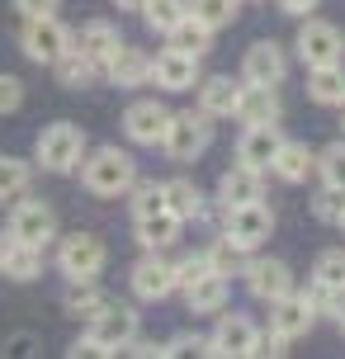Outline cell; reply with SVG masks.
Here are the masks:
<instances>
[{
    "mask_svg": "<svg viewBox=\"0 0 345 359\" xmlns=\"http://www.w3.org/2000/svg\"><path fill=\"white\" fill-rule=\"evenodd\" d=\"M133 180H137V161H133L128 151H119V147H100L90 161L81 165V184H86L95 198L128 194V184H133Z\"/></svg>",
    "mask_w": 345,
    "mask_h": 359,
    "instance_id": "6da1fadb",
    "label": "cell"
},
{
    "mask_svg": "<svg viewBox=\"0 0 345 359\" xmlns=\"http://www.w3.org/2000/svg\"><path fill=\"white\" fill-rule=\"evenodd\" d=\"M34 156L43 170H53V175H72L76 165L86 161V133L76 123H48L38 133L34 142Z\"/></svg>",
    "mask_w": 345,
    "mask_h": 359,
    "instance_id": "7a4b0ae2",
    "label": "cell"
},
{
    "mask_svg": "<svg viewBox=\"0 0 345 359\" xmlns=\"http://www.w3.org/2000/svg\"><path fill=\"white\" fill-rule=\"evenodd\" d=\"M208 142H213V123H208V114H170V123H165V137H161V147H165V156L170 161H199L203 151H208Z\"/></svg>",
    "mask_w": 345,
    "mask_h": 359,
    "instance_id": "3957f363",
    "label": "cell"
},
{
    "mask_svg": "<svg viewBox=\"0 0 345 359\" xmlns=\"http://www.w3.org/2000/svg\"><path fill=\"white\" fill-rule=\"evenodd\" d=\"M19 43H24V53L34 57V62H48V67H53L62 53H72L76 34H72V29H67L57 15H34V19H24V34H19Z\"/></svg>",
    "mask_w": 345,
    "mask_h": 359,
    "instance_id": "277c9868",
    "label": "cell"
},
{
    "mask_svg": "<svg viewBox=\"0 0 345 359\" xmlns=\"http://www.w3.org/2000/svg\"><path fill=\"white\" fill-rule=\"evenodd\" d=\"M104 260H109V251H104V241L95 232H72V236H62V246H57V269L67 279H95L104 269Z\"/></svg>",
    "mask_w": 345,
    "mask_h": 359,
    "instance_id": "5b68a950",
    "label": "cell"
},
{
    "mask_svg": "<svg viewBox=\"0 0 345 359\" xmlns=\"http://www.w3.org/2000/svg\"><path fill=\"white\" fill-rule=\"evenodd\" d=\"M133 336H137V312L123 303H109L104 312L90 317V341L100 345V355H119Z\"/></svg>",
    "mask_w": 345,
    "mask_h": 359,
    "instance_id": "8992f818",
    "label": "cell"
},
{
    "mask_svg": "<svg viewBox=\"0 0 345 359\" xmlns=\"http://www.w3.org/2000/svg\"><path fill=\"white\" fill-rule=\"evenodd\" d=\"M10 236L24 241V246H48L57 236V213L43 198H24V203H15V213H10Z\"/></svg>",
    "mask_w": 345,
    "mask_h": 359,
    "instance_id": "52a82bcc",
    "label": "cell"
},
{
    "mask_svg": "<svg viewBox=\"0 0 345 359\" xmlns=\"http://www.w3.org/2000/svg\"><path fill=\"white\" fill-rule=\"evenodd\" d=\"M345 53V38L336 24L327 19H308L303 29H298V57L308 62V67H327V62H341Z\"/></svg>",
    "mask_w": 345,
    "mask_h": 359,
    "instance_id": "ba28073f",
    "label": "cell"
},
{
    "mask_svg": "<svg viewBox=\"0 0 345 359\" xmlns=\"http://www.w3.org/2000/svg\"><path fill=\"white\" fill-rule=\"evenodd\" d=\"M270 232H274V213L260 198L255 203H241V208H227V236H232L241 251H255Z\"/></svg>",
    "mask_w": 345,
    "mask_h": 359,
    "instance_id": "9c48e42d",
    "label": "cell"
},
{
    "mask_svg": "<svg viewBox=\"0 0 345 359\" xmlns=\"http://www.w3.org/2000/svg\"><path fill=\"white\" fill-rule=\"evenodd\" d=\"M289 72V62H284V48L270 43V38H260L246 48V62H241V76L251 81V86H279Z\"/></svg>",
    "mask_w": 345,
    "mask_h": 359,
    "instance_id": "30bf717a",
    "label": "cell"
},
{
    "mask_svg": "<svg viewBox=\"0 0 345 359\" xmlns=\"http://www.w3.org/2000/svg\"><path fill=\"white\" fill-rule=\"evenodd\" d=\"M165 123H170V109L156 104V100H137V104H128L123 114V128H128V137L133 142H142V147H156L165 137Z\"/></svg>",
    "mask_w": 345,
    "mask_h": 359,
    "instance_id": "8fae6325",
    "label": "cell"
},
{
    "mask_svg": "<svg viewBox=\"0 0 345 359\" xmlns=\"http://www.w3.org/2000/svg\"><path fill=\"white\" fill-rule=\"evenodd\" d=\"M251 350H255V322L241 312H227L203 345V355H251Z\"/></svg>",
    "mask_w": 345,
    "mask_h": 359,
    "instance_id": "7c38bea8",
    "label": "cell"
},
{
    "mask_svg": "<svg viewBox=\"0 0 345 359\" xmlns=\"http://www.w3.org/2000/svg\"><path fill=\"white\" fill-rule=\"evenodd\" d=\"M232 114L241 118V123L251 128V123H279V114H284V104H279V95H274V86H246L236 90V104Z\"/></svg>",
    "mask_w": 345,
    "mask_h": 359,
    "instance_id": "4fadbf2b",
    "label": "cell"
},
{
    "mask_svg": "<svg viewBox=\"0 0 345 359\" xmlns=\"http://www.w3.org/2000/svg\"><path fill=\"white\" fill-rule=\"evenodd\" d=\"M151 81L161 90H194L199 86V57L165 48L161 57H151Z\"/></svg>",
    "mask_w": 345,
    "mask_h": 359,
    "instance_id": "5bb4252c",
    "label": "cell"
},
{
    "mask_svg": "<svg viewBox=\"0 0 345 359\" xmlns=\"http://www.w3.org/2000/svg\"><path fill=\"white\" fill-rule=\"evenodd\" d=\"M104 76H109L119 90L147 86V81H151V57H147L142 48H128V43H119V48H114V57L104 62Z\"/></svg>",
    "mask_w": 345,
    "mask_h": 359,
    "instance_id": "9a60e30c",
    "label": "cell"
},
{
    "mask_svg": "<svg viewBox=\"0 0 345 359\" xmlns=\"http://www.w3.org/2000/svg\"><path fill=\"white\" fill-rule=\"evenodd\" d=\"M312 322H317V307L308 303V293L303 298H293V293H284V298H274V312H270V331H279V336H308Z\"/></svg>",
    "mask_w": 345,
    "mask_h": 359,
    "instance_id": "2e32d148",
    "label": "cell"
},
{
    "mask_svg": "<svg viewBox=\"0 0 345 359\" xmlns=\"http://www.w3.org/2000/svg\"><path fill=\"white\" fill-rule=\"evenodd\" d=\"M279 123H251L241 133V142H236V161L241 165H255V170H265L274 161V151H279Z\"/></svg>",
    "mask_w": 345,
    "mask_h": 359,
    "instance_id": "e0dca14e",
    "label": "cell"
},
{
    "mask_svg": "<svg viewBox=\"0 0 345 359\" xmlns=\"http://www.w3.org/2000/svg\"><path fill=\"white\" fill-rule=\"evenodd\" d=\"M241 274H246L251 293H255V298H265V303H274V298L293 293V274H289V265H284V260H251Z\"/></svg>",
    "mask_w": 345,
    "mask_h": 359,
    "instance_id": "ac0fdd59",
    "label": "cell"
},
{
    "mask_svg": "<svg viewBox=\"0 0 345 359\" xmlns=\"http://www.w3.org/2000/svg\"><path fill=\"white\" fill-rule=\"evenodd\" d=\"M265 194V180L255 165H232L227 175L218 180V198L222 208H241V203H255V198Z\"/></svg>",
    "mask_w": 345,
    "mask_h": 359,
    "instance_id": "d6986e66",
    "label": "cell"
},
{
    "mask_svg": "<svg viewBox=\"0 0 345 359\" xmlns=\"http://www.w3.org/2000/svg\"><path fill=\"white\" fill-rule=\"evenodd\" d=\"M170 288H175V274H170V265H165L156 251L133 265V293H137V298L156 303V298H165V293H170Z\"/></svg>",
    "mask_w": 345,
    "mask_h": 359,
    "instance_id": "ffe728a7",
    "label": "cell"
},
{
    "mask_svg": "<svg viewBox=\"0 0 345 359\" xmlns=\"http://www.w3.org/2000/svg\"><path fill=\"white\" fill-rule=\"evenodd\" d=\"M119 43H123V38H119V29H114L109 19H90V24L76 34V53H86L95 67L104 72V62L114 57V48H119Z\"/></svg>",
    "mask_w": 345,
    "mask_h": 359,
    "instance_id": "44dd1931",
    "label": "cell"
},
{
    "mask_svg": "<svg viewBox=\"0 0 345 359\" xmlns=\"http://www.w3.org/2000/svg\"><path fill=\"white\" fill-rule=\"evenodd\" d=\"M137 241H142L147 251H165V246H175V241H180V217L170 213V208L137 217Z\"/></svg>",
    "mask_w": 345,
    "mask_h": 359,
    "instance_id": "7402d4cb",
    "label": "cell"
},
{
    "mask_svg": "<svg viewBox=\"0 0 345 359\" xmlns=\"http://www.w3.org/2000/svg\"><path fill=\"white\" fill-rule=\"evenodd\" d=\"M312 165H317V156L308 151V142H279L270 170H274L279 180H289V184H303V180L312 175Z\"/></svg>",
    "mask_w": 345,
    "mask_h": 359,
    "instance_id": "603a6c76",
    "label": "cell"
},
{
    "mask_svg": "<svg viewBox=\"0 0 345 359\" xmlns=\"http://www.w3.org/2000/svg\"><path fill=\"white\" fill-rule=\"evenodd\" d=\"M184 303H189V312H222V303H227V274H203V279H194V284L184 288Z\"/></svg>",
    "mask_w": 345,
    "mask_h": 359,
    "instance_id": "cb8c5ba5",
    "label": "cell"
},
{
    "mask_svg": "<svg viewBox=\"0 0 345 359\" xmlns=\"http://www.w3.org/2000/svg\"><path fill=\"white\" fill-rule=\"evenodd\" d=\"M236 90L241 86H236L232 76H208V81L199 86V109L208 114V118H227L232 104H236Z\"/></svg>",
    "mask_w": 345,
    "mask_h": 359,
    "instance_id": "d4e9b609",
    "label": "cell"
},
{
    "mask_svg": "<svg viewBox=\"0 0 345 359\" xmlns=\"http://www.w3.org/2000/svg\"><path fill=\"white\" fill-rule=\"evenodd\" d=\"M308 95L317 104H341L345 100V67L341 62H327V67H308Z\"/></svg>",
    "mask_w": 345,
    "mask_h": 359,
    "instance_id": "484cf974",
    "label": "cell"
},
{
    "mask_svg": "<svg viewBox=\"0 0 345 359\" xmlns=\"http://www.w3.org/2000/svg\"><path fill=\"white\" fill-rule=\"evenodd\" d=\"M161 194H165V208L180 217V222H189V217L203 213V194H199V184H194V180H165Z\"/></svg>",
    "mask_w": 345,
    "mask_h": 359,
    "instance_id": "4316f807",
    "label": "cell"
},
{
    "mask_svg": "<svg viewBox=\"0 0 345 359\" xmlns=\"http://www.w3.org/2000/svg\"><path fill=\"white\" fill-rule=\"evenodd\" d=\"M62 307H67L72 317H86V322H90L95 312H104V307H109V298L95 288V279H72V288H67Z\"/></svg>",
    "mask_w": 345,
    "mask_h": 359,
    "instance_id": "83f0119b",
    "label": "cell"
},
{
    "mask_svg": "<svg viewBox=\"0 0 345 359\" xmlns=\"http://www.w3.org/2000/svg\"><path fill=\"white\" fill-rule=\"evenodd\" d=\"M170 48H175V53H189V57H203L208 53V38H213V29H208V24H199V19L194 15H184L180 24H175V29H170Z\"/></svg>",
    "mask_w": 345,
    "mask_h": 359,
    "instance_id": "f1b7e54d",
    "label": "cell"
},
{
    "mask_svg": "<svg viewBox=\"0 0 345 359\" xmlns=\"http://www.w3.org/2000/svg\"><path fill=\"white\" fill-rule=\"evenodd\" d=\"M0 274H10V279H19V284L38 279V274H43V246H24V241H15L10 255H5V265H0Z\"/></svg>",
    "mask_w": 345,
    "mask_h": 359,
    "instance_id": "f546056e",
    "label": "cell"
},
{
    "mask_svg": "<svg viewBox=\"0 0 345 359\" xmlns=\"http://www.w3.org/2000/svg\"><path fill=\"white\" fill-rule=\"evenodd\" d=\"M57 67V81H62V86H72V90H81V86H90L95 76H100V67H95L90 57L86 53H76V43H72V53H62L53 62Z\"/></svg>",
    "mask_w": 345,
    "mask_h": 359,
    "instance_id": "4dcf8cb0",
    "label": "cell"
},
{
    "mask_svg": "<svg viewBox=\"0 0 345 359\" xmlns=\"http://www.w3.org/2000/svg\"><path fill=\"white\" fill-rule=\"evenodd\" d=\"M34 184V165L19 161V156H0V203L5 198H24Z\"/></svg>",
    "mask_w": 345,
    "mask_h": 359,
    "instance_id": "1f68e13d",
    "label": "cell"
},
{
    "mask_svg": "<svg viewBox=\"0 0 345 359\" xmlns=\"http://www.w3.org/2000/svg\"><path fill=\"white\" fill-rule=\"evenodd\" d=\"M184 15H189L184 0H142V19H147V29H156V34H170Z\"/></svg>",
    "mask_w": 345,
    "mask_h": 359,
    "instance_id": "d6a6232c",
    "label": "cell"
},
{
    "mask_svg": "<svg viewBox=\"0 0 345 359\" xmlns=\"http://www.w3.org/2000/svg\"><path fill=\"white\" fill-rule=\"evenodd\" d=\"M203 255H208V269H213V274H236V269H246V251H241L227 232H222Z\"/></svg>",
    "mask_w": 345,
    "mask_h": 359,
    "instance_id": "836d02e7",
    "label": "cell"
},
{
    "mask_svg": "<svg viewBox=\"0 0 345 359\" xmlns=\"http://www.w3.org/2000/svg\"><path fill=\"white\" fill-rule=\"evenodd\" d=\"M236 5H241V0H194L189 15L199 19V24H208V29H227L236 19Z\"/></svg>",
    "mask_w": 345,
    "mask_h": 359,
    "instance_id": "e575fe53",
    "label": "cell"
},
{
    "mask_svg": "<svg viewBox=\"0 0 345 359\" xmlns=\"http://www.w3.org/2000/svg\"><path fill=\"white\" fill-rule=\"evenodd\" d=\"M312 284L322 288H345V251H322L312 265Z\"/></svg>",
    "mask_w": 345,
    "mask_h": 359,
    "instance_id": "d590c367",
    "label": "cell"
},
{
    "mask_svg": "<svg viewBox=\"0 0 345 359\" xmlns=\"http://www.w3.org/2000/svg\"><path fill=\"white\" fill-rule=\"evenodd\" d=\"M128 189H133V217H147V213H161L165 208V194L156 180H133Z\"/></svg>",
    "mask_w": 345,
    "mask_h": 359,
    "instance_id": "8d00e7d4",
    "label": "cell"
},
{
    "mask_svg": "<svg viewBox=\"0 0 345 359\" xmlns=\"http://www.w3.org/2000/svg\"><path fill=\"white\" fill-rule=\"evenodd\" d=\"M317 170L331 189H345V142H331L322 156H317Z\"/></svg>",
    "mask_w": 345,
    "mask_h": 359,
    "instance_id": "74e56055",
    "label": "cell"
},
{
    "mask_svg": "<svg viewBox=\"0 0 345 359\" xmlns=\"http://www.w3.org/2000/svg\"><path fill=\"white\" fill-rule=\"evenodd\" d=\"M170 274H175V288H189L194 279L208 274V255H184L180 265H170Z\"/></svg>",
    "mask_w": 345,
    "mask_h": 359,
    "instance_id": "f35d334b",
    "label": "cell"
},
{
    "mask_svg": "<svg viewBox=\"0 0 345 359\" xmlns=\"http://www.w3.org/2000/svg\"><path fill=\"white\" fill-rule=\"evenodd\" d=\"M19 104H24V81L0 72V114H15Z\"/></svg>",
    "mask_w": 345,
    "mask_h": 359,
    "instance_id": "ab89813d",
    "label": "cell"
},
{
    "mask_svg": "<svg viewBox=\"0 0 345 359\" xmlns=\"http://www.w3.org/2000/svg\"><path fill=\"white\" fill-rule=\"evenodd\" d=\"M341 198H345V189H322V194L312 198V213L322 217V222H336V213H341Z\"/></svg>",
    "mask_w": 345,
    "mask_h": 359,
    "instance_id": "60d3db41",
    "label": "cell"
},
{
    "mask_svg": "<svg viewBox=\"0 0 345 359\" xmlns=\"http://www.w3.org/2000/svg\"><path fill=\"white\" fill-rule=\"evenodd\" d=\"M251 355H289V336H279V331L260 336V331H255V350Z\"/></svg>",
    "mask_w": 345,
    "mask_h": 359,
    "instance_id": "b9f144b4",
    "label": "cell"
},
{
    "mask_svg": "<svg viewBox=\"0 0 345 359\" xmlns=\"http://www.w3.org/2000/svg\"><path fill=\"white\" fill-rule=\"evenodd\" d=\"M15 10L24 19H34V15H57L62 10V0H15Z\"/></svg>",
    "mask_w": 345,
    "mask_h": 359,
    "instance_id": "7bdbcfd3",
    "label": "cell"
},
{
    "mask_svg": "<svg viewBox=\"0 0 345 359\" xmlns=\"http://www.w3.org/2000/svg\"><path fill=\"white\" fill-rule=\"evenodd\" d=\"M279 10L284 15H308V10H317V0H279Z\"/></svg>",
    "mask_w": 345,
    "mask_h": 359,
    "instance_id": "ee69618b",
    "label": "cell"
},
{
    "mask_svg": "<svg viewBox=\"0 0 345 359\" xmlns=\"http://www.w3.org/2000/svg\"><path fill=\"white\" fill-rule=\"evenodd\" d=\"M10 350H15V355H29V350H34V341H29V336H19V341H10Z\"/></svg>",
    "mask_w": 345,
    "mask_h": 359,
    "instance_id": "f6af8a7d",
    "label": "cell"
},
{
    "mask_svg": "<svg viewBox=\"0 0 345 359\" xmlns=\"http://www.w3.org/2000/svg\"><path fill=\"white\" fill-rule=\"evenodd\" d=\"M10 246H15V236H5V232H0V265H5V255H10Z\"/></svg>",
    "mask_w": 345,
    "mask_h": 359,
    "instance_id": "bcb514c9",
    "label": "cell"
},
{
    "mask_svg": "<svg viewBox=\"0 0 345 359\" xmlns=\"http://www.w3.org/2000/svg\"><path fill=\"white\" fill-rule=\"evenodd\" d=\"M119 10H142V0H114Z\"/></svg>",
    "mask_w": 345,
    "mask_h": 359,
    "instance_id": "7dc6e473",
    "label": "cell"
},
{
    "mask_svg": "<svg viewBox=\"0 0 345 359\" xmlns=\"http://www.w3.org/2000/svg\"><path fill=\"white\" fill-rule=\"evenodd\" d=\"M336 222H341V232H345V198H341V213H336Z\"/></svg>",
    "mask_w": 345,
    "mask_h": 359,
    "instance_id": "c3c4849f",
    "label": "cell"
},
{
    "mask_svg": "<svg viewBox=\"0 0 345 359\" xmlns=\"http://www.w3.org/2000/svg\"><path fill=\"white\" fill-rule=\"evenodd\" d=\"M336 317H341V331H345V307H341V312H336Z\"/></svg>",
    "mask_w": 345,
    "mask_h": 359,
    "instance_id": "681fc988",
    "label": "cell"
},
{
    "mask_svg": "<svg viewBox=\"0 0 345 359\" xmlns=\"http://www.w3.org/2000/svg\"><path fill=\"white\" fill-rule=\"evenodd\" d=\"M341 128H345V100H341Z\"/></svg>",
    "mask_w": 345,
    "mask_h": 359,
    "instance_id": "f907efd6",
    "label": "cell"
}]
</instances>
